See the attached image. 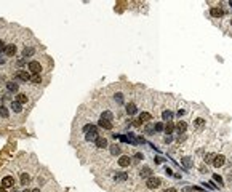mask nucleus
<instances>
[{
    "label": "nucleus",
    "instance_id": "1",
    "mask_svg": "<svg viewBox=\"0 0 232 192\" xmlns=\"http://www.w3.org/2000/svg\"><path fill=\"white\" fill-rule=\"evenodd\" d=\"M146 186H147V189H159L162 186V179L157 178V176H151V178L146 179Z\"/></svg>",
    "mask_w": 232,
    "mask_h": 192
},
{
    "label": "nucleus",
    "instance_id": "2",
    "mask_svg": "<svg viewBox=\"0 0 232 192\" xmlns=\"http://www.w3.org/2000/svg\"><path fill=\"white\" fill-rule=\"evenodd\" d=\"M226 162H227V157L224 154H216V157H215L211 165H213L215 168H223L224 165H226Z\"/></svg>",
    "mask_w": 232,
    "mask_h": 192
},
{
    "label": "nucleus",
    "instance_id": "3",
    "mask_svg": "<svg viewBox=\"0 0 232 192\" xmlns=\"http://www.w3.org/2000/svg\"><path fill=\"white\" fill-rule=\"evenodd\" d=\"M205 127H207V120L203 119V117H197V119L192 122V128H194V130H197V131H202Z\"/></svg>",
    "mask_w": 232,
    "mask_h": 192
},
{
    "label": "nucleus",
    "instance_id": "4",
    "mask_svg": "<svg viewBox=\"0 0 232 192\" xmlns=\"http://www.w3.org/2000/svg\"><path fill=\"white\" fill-rule=\"evenodd\" d=\"M117 163H119V167H122V168H127V167L131 165V159H130L128 155H120V159L117 160Z\"/></svg>",
    "mask_w": 232,
    "mask_h": 192
},
{
    "label": "nucleus",
    "instance_id": "5",
    "mask_svg": "<svg viewBox=\"0 0 232 192\" xmlns=\"http://www.w3.org/2000/svg\"><path fill=\"white\" fill-rule=\"evenodd\" d=\"M210 14H211V16H213V18L219 19V18H223L224 11H223V8H221V7H211V8H210Z\"/></svg>",
    "mask_w": 232,
    "mask_h": 192
},
{
    "label": "nucleus",
    "instance_id": "6",
    "mask_svg": "<svg viewBox=\"0 0 232 192\" xmlns=\"http://www.w3.org/2000/svg\"><path fill=\"white\" fill-rule=\"evenodd\" d=\"M29 70L32 74H40V70H42V64L38 61H30L29 62Z\"/></svg>",
    "mask_w": 232,
    "mask_h": 192
},
{
    "label": "nucleus",
    "instance_id": "7",
    "mask_svg": "<svg viewBox=\"0 0 232 192\" xmlns=\"http://www.w3.org/2000/svg\"><path fill=\"white\" fill-rule=\"evenodd\" d=\"M95 146L98 149H106V147L109 146V143H107V139H106L104 136H98L96 141H95Z\"/></svg>",
    "mask_w": 232,
    "mask_h": 192
},
{
    "label": "nucleus",
    "instance_id": "8",
    "mask_svg": "<svg viewBox=\"0 0 232 192\" xmlns=\"http://www.w3.org/2000/svg\"><path fill=\"white\" fill-rule=\"evenodd\" d=\"M127 179H128V175L125 173V171H119V173L114 175V181L115 183H123V181H127Z\"/></svg>",
    "mask_w": 232,
    "mask_h": 192
},
{
    "label": "nucleus",
    "instance_id": "9",
    "mask_svg": "<svg viewBox=\"0 0 232 192\" xmlns=\"http://www.w3.org/2000/svg\"><path fill=\"white\" fill-rule=\"evenodd\" d=\"M2 186L7 187V189H8V187H13L14 186V178L13 176H5V178L2 179Z\"/></svg>",
    "mask_w": 232,
    "mask_h": 192
},
{
    "label": "nucleus",
    "instance_id": "10",
    "mask_svg": "<svg viewBox=\"0 0 232 192\" xmlns=\"http://www.w3.org/2000/svg\"><path fill=\"white\" fill-rule=\"evenodd\" d=\"M16 79L22 80V82H27V80H30V75H29L27 70H18V72H16Z\"/></svg>",
    "mask_w": 232,
    "mask_h": 192
},
{
    "label": "nucleus",
    "instance_id": "11",
    "mask_svg": "<svg viewBox=\"0 0 232 192\" xmlns=\"http://www.w3.org/2000/svg\"><path fill=\"white\" fill-rule=\"evenodd\" d=\"M162 119L165 120V122H171V119H173V112H171V109H168V107H165L163 111H162Z\"/></svg>",
    "mask_w": 232,
    "mask_h": 192
},
{
    "label": "nucleus",
    "instance_id": "12",
    "mask_svg": "<svg viewBox=\"0 0 232 192\" xmlns=\"http://www.w3.org/2000/svg\"><path fill=\"white\" fill-rule=\"evenodd\" d=\"M152 176V170L149 167H143L139 170V178H151Z\"/></svg>",
    "mask_w": 232,
    "mask_h": 192
},
{
    "label": "nucleus",
    "instance_id": "13",
    "mask_svg": "<svg viewBox=\"0 0 232 192\" xmlns=\"http://www.w3.org/2000/svg\"><path fill=\"white\" fill-rule=\"evenodd\" d=\"M98 127L104 128V130H112V122H109V120H104V119H99V122H98Z\"/></svg>",
    "mask_w": 232,
    "mask_h": 192
},
{
    "label": "nucleus",
    "instance_id": "14",
    "mask_svg": "<svg viewBox=\"0 0 232 192\" xmlns=\"http://www.w3.org/2000/svg\"><path fill=\"white\" fill-rule=\"evenodd\" d=\"M186 130H187V123L184 122V120H181V122L176 123V131H178L179 135L181 133H186Z\"/></svg>",
    "mask_w": 232,
    "mask_h": 192
},
{
    "label": "nucleus",
    "instance_id": "15",
    "mask_svg": "<svg viewBox=\"0 0 232 192\" xmlns=\"http://www.w3.org/2000/svg\"><path fill=\"white\" fill-rule=\"evenodd\" d=\"M181 163H183V167H184V168H187V170L194 167V162H192V159H191V157H183V159H181Z\"/></svg>",
    "mask_w": 232,
    "mask_h": 192
},
{
    "label": "nucleus",
    "instance_id": "16",
    "mask_svg": "<svg viewBox=\"0 0 232 192\" xmlns=\"http://www.w3.org/2000/svg\"><path fill=\"white\" fill-rule=\"evenodd\" d=\"M125 111H127L128 115H133V114H136L138 107H136V104H135V103H128V104H127V107H125Z\"/></svg>",
    "mask_w": 232,
    "mask_h": 192
},
{
    "label": "nucleus",
    "instance_id": "17",
    "mask_svg": "<svg viewBox=\"0 0 232 192\" xmlns=\"http://www.w3.org/2000/svg\"><path fill=\"white\" fill-rule=\"evenodd\" d=\"M5 53L8 54V56H14V54H16V45H14V43H10V45H7V48H5Z\"/></svg>",
    "mask_w": 232,
    "mask_h": 192
},
{
    "label": "nucleus",
    "instance_id": "18",
    "mask_svg": "<svg viewBox=\"0 0 232 192\" xmlns=\"http://www.w3.org/2000/svg\"><path fill=\"white\" fill-rule=\"evenodd\" d=\"M175 130H176V125L173 122H167V125H165V133H167V135H173Z\"/></svg>",
    "mask_w": 232,
    "mask_h": 192
},
{
    "label": "nucleus",
    "instance_id": "19",
    "mask_svg": "<svg viewBox=\"0 0 232 192\" xmlns=\"http://www.w3.org/2000/svg\"><path fill=\"white\" fill-rule=\"evenodd\" d=\"M82 131L85 133H90V131H98V127L96 125H91V123H86V125H83V128H82Z\"/></svg>",
    "mask_w": 232,
    "mask_h": 192
},
{
    "label": "nucleus",
    "instance_id": "20",
    "mask_svg": "<svg viewBox=\"0 0 232 192\" xmlns=\"http://www.w3.org/2000/svg\"><path fill=\"white\" fill-rule=\"evenodd\" d=\"M139 120H141V122H146V123H149V122L152 120V114H149V112H141Z\"/></svg>",
    "mask_w": 232,
    "mask_h": 192
},
{
    "label": "nucleus",
    "instance_id": "21",
    "mask_svg": "<svg viewBox=\"0 0 232 192\" xmlns=\"http://www.w3.org/2000/svg\"><path fill=\"white\" fill-rule=\"evenodd\" d=\"M34 53H35V50L32 46H26V48L22 50V58H29V56H32Z\"/></svg>",
    "mask_w": 232,
    "mask_h": 192
},
{
    "label": "nucleus",
    "instance_id": "22",
    "mask_svg": "<svg viewBox=\"0 0 232 192\" xmlns=\"http://www.w3.org/2000/svg\"><path fill=\"white\" fill-rule=\"evenodd\" d=\"M215 157H216L215 152H208V154H205V157H203V162L205 163H213Z\"/></svg>",
    "mask_w": 232,
    "mask_h": 192
},
{
    "label": "nucleus",
    "instance_id": "23",
    "mask_svg": "<svg viewBox=\"0 0 232 192\" xmlns=\"http://www.w3.org/2000/svg\"><path fill=\"white\" fill-rule=\"evenodd\" d=\"M144 131H146L147 135H154V133H155V127H154V123H152V122H149V123L146 125V127H144Z\"/></svg>",
    "mask_w": 232,
    "mask_h": 192
},
{
    "label": "nucleus",
    "instance_id": "24",
    "mask_svg": "<svg viewBox=\"0 0 232 192\" xmlns=\"http://www.w3.org/2000/svg\"><path fill=\"white\" fill-rule=\"evenodd\" d=\"M109 151H111V154H112V155H119L120 152H122V147L119 146V144H112Z\"/></svg>",
    "mask_w": 232,
    "mask_h": 192
},
{
    "label": "nucleus",
    "instance_id": "25",
    "mask_svg": "<svg viewBox=\"0 0 232 192\" xmlns=\"http://www.w3.org/2000/svg\"><path fill=\"white\" fill-rule=\"evenodd\" d=\"M7 88H8V91H11V93H16L19 90L18 83H14V82H8V83H7Z\"/></svg>",
    "mask_w": 232,
    "mask_h": 192
},
{
    "label": "nucleus",
    "instance_id": "26",
    "mask_svg": "<svg viewBox=\"0 0 232 192\" xmlns=\"http://www.w3.org/2000/svg\"><path fill=\"white\" fill-rule=\"evenodd\" d=\"M101 119H104V120H109V122H112V120H114V115H112V112H111V111H104L103 114H101Z\"/></svg>",
    "mask_w": 232,
    "mask_h": 192
},
{
    "label": "nucleus",
    "instance_id": "27",
    "mask_svg": "<svg viewBox=\"0 0 232 192\" xmlns=\"http://www.w3.org/2000/svg\"><path fill=\"white\" fill-rule=\"evenodd\" d=\"M16 101L19 104H26L27 103V95H24V93H19V95L16 96Z\"/></svg>",
    "mask_w": 232,
    "mask_h": 192
},
{
    "label": "nucleus",
    "instance_id": "28",
    "mask_svg": "<svg viewBox=\"0 0 232 192\" xmlns=\"http://www.w3.org/2000/svg\"><path fill=\"white\" fill-rule=\"evenodd\" d=\"M29 181H30V176L27 175V173H22L21 175V184H22V186H27Z\"/></svg>",
    "mask_w": 232,
    "mask_h": 192
},
{
    "label": "nucleus",
    "instance_id": "29",
    "mask_svg": "<svg viewBox=\"0 0 232 192\" xmlns=\"http://www.w3.org/2000/svg\"><path fill=\"white\" fill-rule=\"evenodd\" d=\"M154 127H155V131H157V133L165 131V125H163V122H155V123H154Z\"/></svg>",
    "mask_w": 232,
    "mask_h": 192
},
{
    "label": "nucleus",
    "instance_id": "30",
    "mask_svg": "<svg viewBox=\"0 0 232 192\" xmlns=\"http://www.w3.org/2000/svg\"><path fill=\"white\" fill-rule=\"evenodd\" d=\"M11 109H13V111L16 112V114L22 111V109H21V104H19L18 101H13V103H11Z\"/></svg>",
    "mask_w": 232,
    "mask_h": 192
},
{
    "label": "nucleus",
    "instance_id": "31",
    "mask_svg": "<svg viewBox=\"0 0 232 192\" xmlns=\"http://www.w3.org/2000/svg\"><path fill=\"white\" fill-rule=\"evenodd\" d=\"M114 99H115L117 104H123V95H122V93H115V95H114Z\"/></svg>",
    "mask_w": 232,
    "mask_h": 192
},
{
    "label": "nucleus",
    "instance_id": "32",
    "mask_svg": "<svg viewBox=\"0 0 232 192\" xmlns=\"http://www.w3.org/2000/svg\"><path fill=\"white\" fill-rule=\"evenodd\" d=\"M0 117H3V119L8 117V109H7L5 106H0Z\"/></svg>",
    "mask_w": 232,
    "mask_h": 192
},
{
    "label": "nucleus",
    "instance_id": "33",
    "mask_svg": "<svg viewBox=\"0 0 232 192\" xmlns=\"http://www.w3.org/2000/svg\"><path fill=\"white\" fill-rule=\"evenodd\" d=\"M30 80H32L34 83H42V77H40V74H34V75L30 77Z\"/></svg>",
    "mask_w": 232,
    "mask_h": 192
},
{
    "label": "nucleus",
    "instance_id": "34",
    "mask_svg": "<svg viewBox=\"0 0 232 192\" xmlns=\"http://www.w3.org/2000/svg\"><path fill=\"white\" fill-rule=\"evenodd\" d=\"M171 141H173V135H167V136L163 138V143H167V144L171 143Z\"/></svg>",
    "mask_w": 232,
    "mask_h": 192
},
{
    "label": "nucleus",
    "instance_id": "35",
    "mask_svg": "<svg viewBox=\"0 0 232 192\" xmlns=\"http://www.w3.org/2000/svg\"><path fill=\"white\" fill-rule=\"evenodd\" d=\"M5 48H7L5 42H3V40H0V53H2V51H5Z\"/></svg>",
    "mask_w": 232,
    "mask_h": 192
},
{
    "label": "nucleus",
    "instance_id": "36",
    "mask_svg": "<svg viewBox=\"0 0 232 192\" xmlns=\"http://www.w3.org/2000/svg\"><path fill=\"white\" fill-rule=\"evenodd\" d=\"M215 181H218V183H219V186H221V184H223V178H221L219 175H215Z\"/></svg>",
    "mask_w": 232,
    "mask_h": 192
},
{
    "label": "nucleus",
    "instance_id": "37",
    "mask_svg": "<svg viewBox=\"0 0 232 192\" xmlns=\"http://www.w3.org/2000/svg\"><path fill=\"white\" fill-rule=\"evenodd\" d=\"M165 171H167V175H170V176L173 175V170H171V168H168V167L165 168Z\"/></svg>",
    "mask_w": 232,
    "mask_h": 192
},
{
    "label": "nucleus",
    "instance_id": "38",
    "mask_svg": "<svg viewBox=\"0 0 232 192\" xmlns=\"http://www.w3.org/2000/svg\"><path fill=\"white\" fill-rule=\"evenodd\" d=\"M183 192H194V189H192V187H184Z\"/></svg>",
    "mask_w": 232,
    "mask_h": 192
},
{
    "label": "nucleus",
    "instance_id": "39",
    "mask_svg": "<svg viewBox=\"0 0 232 192\" xmlns=\"http://www.w3.org/2000/svg\"><path fill=\"white\" fill-rule=\"evenodd\" d=\"M165 192H178L175 189V187H168V189H165Z\"/></svg>",
    "mask_w": 232,
    "mask_h": 192
},
{
    "label": "nucleus",
    "instance_id": "40",
    "mask_svg": "<svg viewBox=\"0 0 232 192\" xmlns=\"http://www.w3.org/2000/svg\"><path fill=\"white\" fill-rule=\"evenodd\" d=\"M136 159H144V155H143V154H139V152H138V154H136Z\"/></svg>",
    "mask_w": 232,
    "mask_h": 192
},
{
    "label": "nucleus",
    "instance_id": "41",
    "mask_svg": "<svg viewBox=\"0 0 232 192\" xmlns=\"http://www.w3.org/2000/svg\"><path fill=\"white\" fill-rule=\"evenodd\" d=\"M3 62H5V59H3L2 56H0V64H3Z\"/></svg>",
    "mask_w": 232,
    "mask_h": 192
},
{
    "label": "nucleus",
    "instance_id": "42",
    "mask_svg": "<svg viewBox=\"0 0 232 192\" xmlns=\"http://www.w3.org/2000/svg\"><path fill=\"white\" fill-rule=\"evenodd\" d=\"M30 192H40V189H32Z\"/></svg>",
    "mask_w": 232,
    "mask_h": 192
},
{
    "label": "nucleus",
    "instance_id": "43",
    "mask_svg": "<svg viewBox=\"0 0 232 192\" xmlns=\"http://www.w3.org/2000/svg\"><path fill=\"white\" fill-rule=\"evenodd\" d=\"M229 24H231V27H232V18H231V21H229Z\"/></svg>",
    "mask_w": 232,
    "mask_h": 192
},
{
    "label": "nucleus",
    "instance_id": "44",
    "mask_svg": "<svg viewBox=\"0 0 232 192\" xmlns=\"http://www.w3.org/2000/svg\"><path fill=\"white\" fill-rule=\"evenodd\" d=\"M22 192H30V191H22Z\"/></svg>",
    "mask_w": 232,
    "mask_h": 192
}]
</instances>
